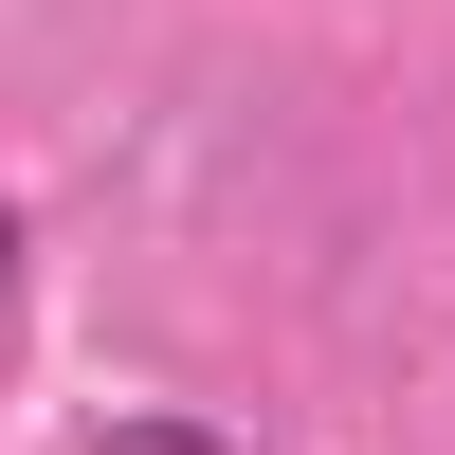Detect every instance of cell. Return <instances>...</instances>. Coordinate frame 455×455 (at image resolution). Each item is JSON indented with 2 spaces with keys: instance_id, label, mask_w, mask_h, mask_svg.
<instances>
[{
  "instance_id": "obj_1",
  "label": "cell",
  "mask_w": 455,
  "mask_h": 455,
  "mask_svg": "<svg viewBox=\"0 0 455 455\" xmlns=\"http://www.w3.org/2000/svg\"><path fill=\"white\" fill-rule=\"evenodd\" d=\"M92 455H255V437H219V419H164V401H146V419H92Z\"/></svg>"
},
{
  "instance_id": "obj_2",
  "label": "cell",
  "mask_w": 455,
  "mask_h": 455,
  "mask_svg": "<svg viewBox=\"0 0 455 455\" xmlns=\"http://www.w3.org/2000/svg\"><path fill=\"white\" fill-rule=\"evenodd\" d=\"M0 291H19V219H0Z\"/></svg>"
}]
</instances>
